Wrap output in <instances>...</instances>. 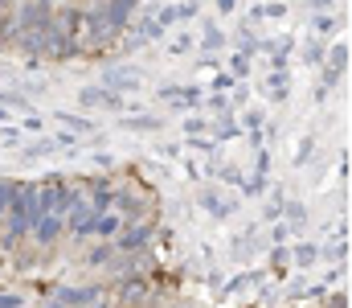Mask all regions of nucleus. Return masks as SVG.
<instances>
[{
  "instance_id": "nucleus-19",
  "label": "nucleus",
  "mask_w": 352,
  "mask_h": 308,
  "mask_svg": "<svg viewBox=\"0 0 352 308\" xmlns=\"http://www.w3.org/2000/svg\"><path fill=\"white\" fill-rule=\"evenodd\" d=\"M119 198H123V214H140V209H144V202H140L135 194H119Z\"/></svg>"
},
{
  "instance_id": "nucleus-10",
  "label": "nucleus",
  "mask_w": 352,
  "mask_h": 308,
  "mask_svg": "<svg viewBox=\"0 0 352 308\" xmlns=\"http://www.w3.org/2000/svg\"><path fill=\"white\" fill-rule=\"evenodd\" d=\"M266 95L274 103H283L287 95H291V83H287V70H274L270 79H266Z\"/></svg>"
},
{
  "instance_id": "nucleus-3",
  "label": "nucleus",
  "mask_w": 352,
  "mask_h": 308,
  "mask_svg": "<svg viewBox=\"0 0 352 308\" xmlns=\"http://www.w3.org/2000/svg\"><path fill=\"white\" fill-rule=\"evenodd\" d=\"M78 103H82V107L123 111V95H119V91H111V87H82V91H78Z\"/></svg>"
},
{
  "instance_id": "nucleus-25",
  "label": "nucleus",
  "mask_w": 352,
  "mask_h": 308,
  "mask_svg": "<svg viewBox=\"0 0 352 308\" xmlns=\"http://www.w3.org/2000/svg\"><path fill=\"white\" fill-rule=\"evenodd\" d=\"M328 308H349V296H344V292H336V296H328Z\"/></svg>"
},
{
  "instance_id": "nucleus-24",
  "label": "nucleus",
  "mask_w": 352,
  "mask_h": 308,
  "mask_svg": "<svg viewBox=\"0 0 352 308\" xmlns=\"http://www.w3.org/2000/svg\"><path fill=\"white\" fill-rule=\"evenodd\" d=\"M12 25H16V21H12L4 8H0V37H4V33H12Z\"/></svg>"
},
{
  "instance_id": "nucleus-12",
  "label": "nucleus",
  "mask_w": 352,
  "mask_h": 308,
  "mask_svg": "<svg viewBox=\"0 0 352 308\" xmlns=\"http://www.w3.org/2000/svg\"><path fill=\"white\" fill-rule=\"evenodd\" d=\"M111 205H115V194H111L107 185H94V205H90V209H94V214H107Z\"/></svg>"
},
{
  "instance_id": "nucleus-13",
  "label": "nucleus",
  "mask_w": 352,
  "mask_h": 308,
  "mask_svg": "<svg viewBox=\"0 0 352 308\" xmlns=\"http://www.w3.org/2000/svg\"><path fill=\"white\" fill-rule=\"evenodd\" d=\"M87 259L94 263V267H111V263H115V247H111V243H107V247H94Z\"/></svg>"
},
{
  "instance_id": "nucleus-14",
  "label": "nucleus",
  "mask_w": 352,
  "mask_h": 308,
  "mask_svg": "<svg viewBox=\"0 0 352 308\" xmlns=\"http://www.w3.org/2000/svg\"><path fill=\"white\" fill-rule=\"evenodd\" d=\"M316 255H320V251H316L311 243H299V247H295V263H299V267H311Z\"/></svg>"
},
{
  "instance_id": "nucleus-8",
  "label": "nucleus",
  "mask_w": 352,
  "mask_h": 308,
  "mask_svg": "<svg viewBox=\"0 0 352 308\" xmlns=\"http://www.w3.org/2000/svg\"><path fill=\"white\" fill-rule=\"evenodd\" d=\"M344 70H349V45L340 41V45L332 50V66H328V74H324V83H328V87H336V83L344 79Z\"/></svg>"
},
{
  "instance_id": "nucleus-30",
  "label": "nucleus",
  "mask_w": 352,
  "mask_h": 308,
  "mask_svg": "<svg viewBox=\"0 0 352 308\" xmlns=\"http://www.w3.org/2000/svg\"><path fill=\"white\" fill-rule=\"evenodd\" d=\"M0 119H4V115H0Z\"/></svg>"
},
{
  "instance_id": "nucleus-28",
  "label": "nucleus",
  "mask_w": 352,
  "mask_h": 308,
  "mask_svg": "<svg viewBox=\"0 0 352 308\" xmlns=\"http://www.w3.org/2000/svg\"><path fill=\"white\" fill-rule=\"evenodd\" d=\"M0 308H21V296H0Z\"/></svg>"
},
{
  "instance_id": "nucleus-9",
  "label": "nucleus",
  "mask_w": 352,
  "mask_h": 308,
  "mask_svg": "<svg viewBox=\"0 0 352 308\" xmlns=\"http://www.w3.org/2000/svg\"><path fill=\"white\" fill-rule=\"evenodd\" d=\"M102 87H111V91H135L140 79L127 74V70H107V74H102Z\"/></svg>"
},
{
  "instance_id": "nucleus-2",
  "label": "nucleus",
  "mask_w": 352,
  "mask_h": 308,
  "mask_svg": "<svg viewBox=\"0 0 352 308\" xmlns=\"http://www.w3.org/2000/svg\"><path fill=\"white\" fill-rule=\"evenodd\" d=\"M66 230V222H62V214H41L37 222H29V234L37 238V247H50V243H58V234Z\"/></svg>"
},
{
  "instance_id": "nucleus-6",
  "label": "nucleus",
  "mask_w": 352,
  "mask_h": 308,
  "mask_svg": "<svg viewBox=\"0 0 352 308\" xmlns=\"http://www.w3.org/2000/svg\"><path fill=\"white\" fill-rule=\"evenodd\" d=\"M119 230H123V214H115V209L94 214V230H90V234H98V238H115Z\"/></svg>"
},
{
  "instance_id": "nucleus-21",
  "label": "nucleus",
  "mask_w": 352,
  "mask_h": 308,
  "mask_svg": "<svg viewBox=\"0 0 352 308\" xmlns=\"http://www.w3.org/2000/svg\"><path fill=\"white\" fill-rule=\"evenodd\" d=\"M205 205H209V214H217V218H226V214H230V205H221L213 194H205Z\"/></svg>"
},
{
  "instance_id": "nucleus-26",
  "label": "nucleus",
  "mask_w": 352,
  "mask_h": 308,
  "mask_svg": "<svg viewBox=\"0 0 352 308\" xmlns=\"http://www.w3.org/2000/svg\"><path fill=\"white\" fill-rule=\"evenodd\" d=\"M246 127H250V132H258V127H263V115H258V111H250V115H246Z\"/></svg>"
},
{
  "instance_id": "nucleus-18",
  "label": "nucleus",
  "mask_w": 352,
  "mask_h": 308,
  "mask_svg": "<svg viewBox=\"0 0 352 308\" xmlns=\"http://www.w3.org/2000/svg\"><path fill=\"white\" fill-rule=\"evenodd\" d=\"M16 185H21V181H0V214L8 209V202H12V194H16Z\"/></svg>"
},
{
  "instance_id": "nucleus-17",
  "label": "nucleus",
  "mask_w": 352,
  "mask_h": 308,
  "mask_svg": "<svg viewBox=\"0 0 352 308\" xmlns=\"http://www.w3.org/2000/svg\"><path fill=\"white\" fill-rule=\"evenodd\" d=\"M221 41H226V33H221L217 25H205V50H217Z\"/></svg>"
},
{
  "instance_id": "nucleus-16",
  "label": "nucleus",
  "mask_w": 352,
  "mask_h": 308,
  "mask_svg": "<svg viewBox=\"0 0 352 308\" xmlns=\"http://www.w3.org/2000/svg\"><path fill=\"white\" fill-rule=\"evenodd\" d=\"M230 74H234V79H246V74H250V58H246V54H234Z\"/></svg>"
},
{
  "instance_id": "nucleus-5",
  "label": "nucleus",
  "mask_w": 352,
  "mask_h": 308,
  "mask_svg": "<svg viewBox=\"0 0 352 308\" xmlns=\"http://www.w3.org/2000/svg\"><path fill=\"white\" fill-rule=\"evenodd\" d=\"M62 222H66L70 234H90V230H94V209H87V205L78 202L70 209V218H62Z\"/></svg>"
},
{
  "instance_id": "nucleus-29",
  "label": "nucleus",
  "mask_w": 352,
  "mask_h": 308,
  "mask_svg": "<svg viewBox=\"0 0 352 308\" xmlns=\"http://www.w3.org/2000/svg\"><path fill=\"white\" fill-rule=\"evenodd\" d=\"M0 8H8V0H0Z\"/></svg>"
},
{
  "instance_id": "nucleus-11",
  "label": "nucleus",
  "mask_w": 352,
  "mask_h": 308,
  "mask_svg": "<svg viewBox=\"0 0 352 308\" xmlns=\"http://www.w3.org/2000/svg\"><path fill=\"white\" fill-rule=\"evenodd\" d=\"M144 300H148V284H144V280H127V284H123V305L140 308Z\"/></svg>"
},
{
  "instance_id": "nucleus-22",
  "label": "nucleus",
  "mask_w": 352,
  "mask_h": 308,
  "mask_svg": "<svg viewBox=\"0 0 352 308\" xmlns=\"http://www.w3.org/2000/svg\"><path fill=\"white\" fill-rule=\"evenodd\" d=\"M127 127H160V119H152V115H140V119H123Z\"/></svg>"
},
{
  "instance_id": "nucleus-20",
  "label": "nucleus",
  "mask_w": 352,
  "mask_h": 308,
  "mask_svg": "<svg viewBox=\"0 0 352 308\" xmlns=\"http://www.w3.org/2000/svg\"><path fill=\"white\" fill-rule=\"evenodd\" d=\"M217 136H221V140H234V136H238V123L226 115V119H221V127H217Z\"/></svg>"
},
{
  "instance_id": "nucleus-4",
  "label": "nucleus",
  "mask_w": 352,
  "mask_h": 308,
  "mask_svg": "<svg viewBox=\"0 0 352 308\" xmlns=\"http://www.w3.org/2000/svg\"><path fill=\"white\" fill-rule=\"evenodd\" d=\"M98 296H102V288H66L58 300H62V308H94Z\"/></svg>"
},
{
  "instance_id": "nucleus-23",
  "label": "nucleus",
  "mask_w": 352,
  "mask_h": 308,
  "mask_svg": "<svg viewBox=\"0 0 352 308\" xmlns=\"http://www.w3.org/2000/svg\"><path fill=\"white\" fill-rule=\"evenodd\" d=\"M209 107H213L217 115H230V99H226V95H213V99H209Z\"/></svg>"
},
{
  "instance_id": "nucleus-1",
  "label": "nucleus",
  "mask_w": 352,
  "mask_h": 308,
  "mask_svg": "<svg viewBox=\"0 0 352 308\" xmlns=\"http://www.w3.org/2000/svg\"><path fill=\"white\" fill-rule=\"evenodd\" d=\"M16 25L29 33V29H50L54 25V8H50V0H29L25 8H21V17H16Z\"/></svg>"
},
{
  "instance_id": "nucleus-27",
  "label": "nucleus",
  "mask_w": 352,
  "mask_h": 308,
  "mask_svg": "<svg viewBox=\"0 0 352 308\" xmlns=\"http://www.w3.org/2000/svg\"><path fill=\"white\" fill-rule=\"evenodd\" d=\"M303 58H307V62H320V58H324V50H320V45H307V54H303Z\"/></svg>"
},
{
  "instance_id": "nucleus-7",
  "label": "nucleus",
  "mask_w": 352,
  "mask_h": 308,
  "mask_svg": "<svg viewBox=\"0 0 352 308\" xmlns=\"http://www.w3.org/2000/svg\"><path fill=\"white\" fill-rule=\"evenodd\" d=\"M148 243H152V226L148 222L144 226H127V234H119V251H140Z\"/></svg>"
},
{
  "instance_id": "nucleus-15",
  "label": "nucleus",
  "mask_w": 352,
  "mask_h": 308,
  "mask_svg": "<svg viewBox=\"0 0 352 308\" xmlns=\"http://www.w3.org/2000/svg\"><path fill=\"white\" fill-rule=\"evenodd\" d=\"M160 33H164V25H160V21H144V25H140V41H156Z\"/></svg>"
}]
</instances>
